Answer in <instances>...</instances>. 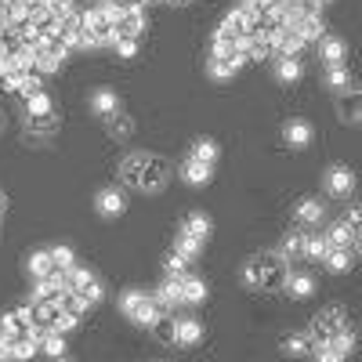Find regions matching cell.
I'll return each mask as SVG.
<instances>
[{
	"mask_svg": "<svg viewBox=\"0 0 362 362\" xmlns=\"http://www.w3.org/2000/svg\"><path fill=\"white\" fill-rule=\"evenodd\" d=\"M170 4H189V0H170Z\"/></svg>",
	"mask_w": 362,
	"mask_h": 362,
	"instance_id": "obj_53",
	"label": "cell"
},
{
	"mask_svg": "<svg viewBox=\"0 0 362 362\" xmlns=\"http://www.w3.org/2000/svg\"><path fill=\"white\" fill-rule=\"evenodd\" d=\"M58 362H66V358H58Z\"/></svg>",
	"mask_w": 362,
	"mask_h": 362,
	"instance_id": "obj_55",
	"label": "cell"
},
{
	"mask_svg": "<svg viewBox=\"0 0 362 362\" xmlns=\"http://www.w3.org/2000/svg\"><path fill=\"white\" fill-rule=\"evenodd\" d=\"M4 210H8V196H4V192H0V214H4Z\"/></svg>",
	"mask_w": 362,
	"mask_h": 362,
	"instance_id": "obj_51",
	"label": "cell"
},
{
	"mask_svg": "<svg viewBox=\"0 0 362 362\" xmlns=\"http://www.w3.org/2000/svg\"><path fill=\"white\" fill-rule=\"evenodd\" d=\"M279 254H283L286 261H293V257H305V232H290V235L283 239Z\"/></svg>",
	"mask_w": 362,
	"mask_h": 362,
	"instance_id": "obj_33",
	"label": "cell"
},
{
	"mask_svg": "<svg viewBox=\"0 0 362 362\" xmlns=\"http://www.w3.org/2000/svg\"><path fill=\"white\" fill-rule=\"evenodd\" d=\"M40 355L47 358H62L66 355V334H58V329H47L40 337Z\"/></svg>",
	"mask_w": 362,
	"mask_h": 362,
	"instance_id": "obj_24",
	"label": "cell"
},
{
	"mask_svg": "<svg viewBox=\"0 0 362 362\" xmlns=\"http://www.w3.org/2000/svg\"><path fill=\"white\" fill-rule=\"evenodd\" d=\"M112 51H116L119 58H138V40H134V37H119Z\"/></svg>",
	"mask_w": 362,
	"mask_h": 362,
	"instance_id": "obj_45",
	"label": "cell"
},
{
	"mask_svg": "<svg viewBox=\"0 0 362 362\" xmlns=\"http://www.w3.org/2000/svg\"><path fill=\"white\" fill-rule=\"evenodd\" d=\"M312 358H315V362H344L348 355H341L337 348H329V344H315V348H312Z\"/></svg>",
	"mask_w": 362,
	"mask_h": 362,
	"instance_id": "obj_42",
	"label": "cell"
},
{
	"mask_svg": "<svg viewBox=\"0 0 362 362\" xmlns=\"http://www.w3.org/2000/svg\"><path fill=\"white\" fill-rule=\"evenodd\" d=\"M337 109H341V116L344 119H351V124H362V95H341V102H337Z\"/></svg>",
	"mask_w": 362,
	"mask_h": 362,
	"instance_id": "obj_29",
	"label": "cell"
},
{
	"mask_svg": "<svg viewBox=\"0 0 362 362\" xmlns=\"http://www.w3.org/2000/svg\"><path fill=\"white\" fill-rule=\"evenodd\" d=\"M145 163H148V156H131L127 163H124V181L127 185H141V174H145Z\"/></svg>",
	"mask_w": 362,
	"mask_h": 362,
	"instance_id": "obj_37",
	"label": "cell"
},
{
	"mask_svg": "<svg viewBox=\"0 0 362 362\" xmlns=\"http://www.w3.org/2000/svg\"><path fill=\"white\" fill-rule=\"evenodd\" d=\"M163 272H167V279H185L189 276V257L185 254H167L163 257Z\"/></svg>",
	"mask_w": 362,
	"mask_h": 362,
	"instance_id": "obj_30",
	"label": "cell"
},
{
	"mask_svg": "<svg viewBox=\"0 0 362 362\" xmlns=\"http://www.w3.org/2000/svg\"><path fill=\"white\" fill-rule=\"evenodd\" d=\"M174 250H177V254H185L189 261H196V257L203 254V239H196V235H189V232H177Z\"/></svg>",
	"mask_w": 362,
	"mask_h": 362,
	"instance_id": "obj_27",
	"label": "cell"
},
{
	"mask_svg": "<svg viewBox=\"0 0 362 362\" xmlns=\"http://www.w3.org/2000/svg\"><path fill=\"white\" fill-rule=\"evenodd\" d=\"M286 293L293 300H308V297H315V279L308 276V272H290L286 276Z\"/></svg>",
	"mask_w": 362,
	"mask_h": 362,
	"instance_id": "obj_10",
	"label": "cell"
},
{
	"mask_svg": "<svg viewBox=\"0 0 362 362\" xmlns=\"http://www.w3.org/2000/svg\"><path fill=\"white\" fill-rule=\"evenodd\" d=\"M0 87H4L8 95H25V73H8L0 80Z\"/></svg>",
	"mask_w": 362,
	"mask_h": 362,
	"instance_id": "obj_43",
	"label": "cell"
},
{
	"mask_svg": "<svg viewBox=\"0 0 362 362\" xmlns=\"http://www.w3.org/2000/svg\"><path fill=\"white\" fill-rule=\"evenodd\" d=\"M83 293L90 297V305H102V297H105V290H102V283H90V286H87Z\"/></svg>",
	"mask_w": 362,
	"mask_h": 362,
	"instance_id": "obj_47",
	"label": "cell"
},
{
	"mask_svg": "<svg viewBox=\"0 0 362 362\" xmlns=\"http://www.w3.org/2000/svg\"><path fill=\"white\" fill-rule=\"evenodd\" d=\"M206 300V283L199 279V276H185L181 279V305H203Z\"/></svg>",
	"mask_w": 362,
	"mask_h": 362,
	"instance_id": "obj_16",
	"label": "cell"
},
{
	"mask_svg": "<svg viewBox=\"0 0 362 362\" xmlns=\"http://www.w3.org/2000/svg\"><path fill=\"white\" fill-rule=\"evenodd\" d=\"M153 329H156V341H160V344H177V319L160 315V322H156Z\"/></svg>",
	"mask_w": 362,
	"mask_h": 362,
	"instance_id": "obj_38",
	"label": "cell"
},
{
	"mask_svg": "<svg viewBox=\"0 0 362 362\" xmlns=\"http://www.w3.org/2000/svg\"><path fill=\"white\" fill-rule=\"evenodd\" d=\"M326 254H329L326 235H305V257H308V261H319V264H322Z\"/></svg>",
	"mask_w": 362,
	"mask_h": 362,
	"instance_id": "obj_34",
	"label": "cell"
},
{
	"mask_svg": "<svg viewBox=\"0 0 362 362\" xmlns=\"http://www.w3.org/2000/svg\"><path fill=\"white\" fill-rule=\"evenodd\" d=\"M0 33H4V15H0Z\"/></svg>",
	"mask_w": 362,
	"mask_h": 362,
	"instance_id": "obj_54",
	"label": "cell"
},
{
	"mask_svg": "<svg viewBox=\"0 0 362 362\" xmlns=\"http://www.w3.org/2000/svg\"><path fill=\"white\" fill-rule=\"evenodd\" d=\"M156 305H160V312H167V308H177L181 305V279H167L160 290H156Z\"/></svg>",
	"mask_w": 362,
	"mask_h": 362,
	"instance_id": "obj_21",
	"label": "cell"
},
{
	"mask_svg": "<svg viewBox=\"0 0 362 362\" xmlns=\"http://www.w3.org/2000/svg\"><path fill=\"white\" fill-rule=\"evenodd\" d=\"M206 73H210V80H232V76L239 73V66H235V62H225V58H210Z\"/></svg>",
	"mask_w": 362,
	"mask_h": 362,
	"instance_id": "obj_36",
	"label": "cell"
},
{
	"mask_svg": "<svg viewBox=\"0 0 362 362\" xmlns=\"http://www.w3.org/2000/svg\"><path fill=\"white\" fill-rule=\"evenodd\" d=\"M283 351H286V355H293V358L312 355V337H308V334H290V337L283 341Z\"/></svg>",
	"mask_w": 362,
	"mask_h": 362,
	"instance_id": "obj_32",
	"label": "cell"
},
{
	"mask_svg": "<svg viewBox=\"0 0 362 362\" xmlns=\"http://www.w3.org/2000/svg\"><path fill=\"white\" fill-rule=\"evenodd\" d=\"M95 210H98V218H119L127 210V196L124 189H102L95 196Z\"/></svg>",
	"mask_w": 362,
	"mask_h": 362,
	"instance_id": "obj_3",
	"label": "cell"
},
{
	"mask_svg": "<svg viewBox=\"0 0 362 362\" xmlns=\"http://www.w3.org/2000/svg\"><path fill=\"white\" fill-rule=\"evenodd\" d=\"M351 250H355V254H358V257H362V228H358V232H355V247H351Z\"/></svg>",
	"mask_w": 362,
	"mask_h": 362,
	"instance_id": "obj_49",
	"label": "cell"
},
{
	"mask_svg": "<svg viewBox=\"0 0 362 362\" xmlns=\"http://www.w3.org/2000/svg\"><path fill=\"white\" fill-rule=\"evenodd\" d=\"M51 261H54V268H73L76 264V257H73V247H66V243H58V247H51Z\"/></svg>",
	"mask_w": 362,
	"mask_h": 362,
	"instance_id": "obj_41",
	"label": "cell"
},
{
	"mask_svg": "<svg viewBox=\"0 0 362 362\" xmlns=\"http://www.w3.org/2000/svg\"><path fill=\"white\" fill-rule=\"evenodd\" d=\"M344 326H348V312H344V308H326V312H319V315L312 319L308 337H312V344H326V341L334 337L337 329H344Z\"/></svg>",
	"mask_w": 362,
	"mask_h": 362,
	"instance_id": "obj_1",
	"label": "cell"
},
{
	"mask_svg": "<svg viewBox=\"0 0 362 362\" xmlns=\"http://www.w3.org/2000/svg\"><path fill=\"white\" fill-rule=\"evenodd\" d=\"M329 4H334V0H308V8H312V11H319V8H329Z\"/></svg>",
	"mask_w": 362,
	"mask_h": 362,
	"instance_id": "obj_48",
	"label": "cell"
},
{
	"mask_svg": "<svg viewBox=\"0 0 362 362\" xmlns=\"http://www.w3.org/2000/svg\"><path fill=\"white\" fill-rule=\"evenodd\" d=\"M218 153H221V148H218L214 138H196L192 148H189V160H199V163H210V167H214V163H218Z\"/></svg>",
	"mask_w": 362,
	"mask_h": 362,
	"instance_id": "obj_18",
	"label": "cell"
},
{
	"mask_svg": "<svg viewBox=\"0 0 362 362\" xmlns=\"http://www.w3.org/2000/svg\"><path fill=\"white\" fill-rule=\"evenodd\" d=\"M300 76H305L300 58H276V80L279 83H300Z\"/></svg>",
	"mask_w": 362,
	"mask_h": 362,
	"instance_id": "obj_19",
	"label": "cell"
},
{
	"mask_svg": "<svg viewBox=\"0 0 362 362\" xmlns=\"http://www.w3.org/2000/svg\"><path fill=\"white\" fill-rule=\"evenodd\" d=\"M326 243H329V250H351L355 247V228H348L344 221L329 225L326 228Z\"/></svg>",
	"mask_w": 362,
	"mask_h": 362,
	"instance_id": "obj_15",
	"label": "cell"
},
{
	"mask_svg": "<svg viewBox=\"0 0 362 362\" xmlns=\"http://www.w3.org/2000/svg\"><path fill=\"white\" fill-rule=\"evenodd\" d=\"M25 268H29V276H33V279H47V276H54V272H62V268H54L51 250H33L29 261H25Z\"/></svg>",
	"mask_w": 362,
	"mask_h": 362,
	"instance_id": "obj_14",
	"label": "cell"
},
{
	"mask_svg": "<svg viewBox=\"0 0 362 362\" xmlns=\"http://www.w3.org/2000/svg\"><path fill=\"white\" fill-rule=\"evenodd\" d=\"M243 283H247L250 290L264 286V261H261V257H254V261L243 264Z\"/></svg>",
	"mask_w": 362,
	"mask_h": 362,
	"instance_id": "obj_35",
	"label": "cell"
},
{
	"mask_svg": "<svg viewBox=\"0 0 362 362\" xmlns=\"http://www.w3.org/2000/svg\"><path fill=\"white\" fill-rule=\"evenodd\" d=\"M90 109H95V116H102V119H112L119 112V95H116L112 87L90 90Z\"/></svg>",
	"mask_w": 362,
	"mask_h": 362,
	"instance_id": "obj_5",
	"label": "cell"
},
{
	"mask_svg": "<svg viewBox=\"0 0 362 362\" xmlns=\"http://www.w3.org/2000/svg\"><path fill=\"white\" fill-rule=\"evenodd\" d=\"M33 355H40V341L25 337V334L11 341V358H15V362H25V358H33Z\"/></svg>",
	"mask_w": 362,
	"mask_h": 362,
	"instance_id": "obj_26",
	"label": "cell"
},
{
	"mask_svg": "<svg viewBox=\"0 0 362 362\" xmlns=\"http://www.w3.org/2000/svg\"><path fill=\"white\" fill-rule=\"evenodd\" d=\"M210 177H214V167H210V163H199V160H185V163H181V181L192 185V189L206 185Z\"/></svg>",
	"mask_w": 362,
	"mask_h": 362,
	"instance_id": "obj_9",
	"label": "cell"
},
{
	"mask_svg": "<svg viewBox=\"0 0 362 362\" xmlns=\"http://www.w3.org/2000/svg\"><path fill=\"white\" fill-rule=\"evenodd\" d=\"M145 297H148V293H141V290H124V293H119V308H124V312L131 315V312L141 305Z\"/></svg>",
	"mask_w": 362,
	"mask_h": 362,
	"instance_id": "obj_44",
	"label": "cell"
},
{
	"mask_svg": "<svg viewBox=\"0 0 362 362\" xmlns=\"http://www.w3.org/2000/svg\"><path fill=\"white\" fill-rule=\"evenodd\" d=\"M40 4H47V8H54V4H62V0H40Z\"/></svg>",
	"mask_w": 362,
	"mask_h": 362,
	"instance_id": "obj_52",
	"label": "cell"
},
{
	"mask_svg": "<svg viewBox=\"0 0 362 362\" xmlns=\"http://www.w3.org/2000/svg\"><path fill=\"white\" fill-rule=\"evenodd\" d=\"M322 83L341 98V95H348V90H351L355 80H351V69H348V66H326V69H322Z\"/></svg>",
	"mask_w": 362,
	"mask_h": 362,
	"instance_id": "obj_8",
	"label": "cell"
},
{
	"mask_svg": "<svg viewBox=\"0 0 362 362\" xmlns=\"http://www.w3.org/2000/svg\"><path fill=\"white\" fill-rule=\"evenodd\" d=\"M160 315H163V312H160V305H156L153 297H145L141 305L131 312V319H134L138 326H156V322H160Z\"/></svg>",
	"mask_w": 362,
	"mask_h": 362,
	"instance_id": "obj_23",
	"label": "cell"
},
{
	"mask_svg": "<svg viewBox=\"0 0 362 362\" xmlns=\"http://www.w3.org/2000/svg\"><path fill=\"white\" fill-rule=\"evenodd\" d=\"M257 4H261V8H279L283 0H257Z\"/></svg>",
	"mask_w": 362,
	"mask_h": 362,
	"instance_id": "obj_50",
	"label": "cell"
},
{
	"mask_svg": "<svg viewBox=\"0 0 362 362\" xmlns=\"http://www.w3.org/2000/svg\"><path fill=\"white\" fill-rule=\"evenodd\" d=\"M25 112H29V119H47V116H54V102H51V95H44V87L33 90V95H25Z\"/></svg>",
	"mask_w": 362,
	"mask_h": 362,
	"instance_id": "obj_13",
	"label": "cell"
},
{
	"mask_svg": "<svg viewBox=\"0 0 362 362\" xmlns=\"http://www.w3.org/2000/svg\"><path fill=\"white\" fill-rule=\"evenodd\" d=\"M326 344H329V348H337L341 355H351V351L358 348V334H355V329H348V326H344V329H337V334L329 337Z\"/></svg>",
	"mask_w": 362,
	"mask_h": 362,
	"instance_id": "obj_31",
	"label": "cell"
},
{
	"mask_svg": "<svg viewBox=\"0 0 362 362\" xmlns=\"http://www.w3.org/2000/svg\"><path fill=\"white\" fill-rule=\"evenodd\" d=\"M283 141L290 148H308L312 145V124H308V119H300V116L286 119V124H283Z\"/></svg>",
	"mask_w": 362,
	"mask_h": 362,
	"instance_id": "obj_4",
	"label": "cell"
},
{
	"mask_svg": "<svg viewBox=\"0 0 362 362\" xmlns=\"http://www.w3.org/2000/svg\"><path fill=\"white\" fill-rule=\"evenodd\" d=\"M322 264H326L329 276H344V272L351 268V250H329L322 257Z\"/></svg>",
	"mask_w": 362,
	"mask_h": 362,
	"instance_id": "obj_25",
	"label": "cell"
},
{
	"mask_svg": "<svg viewBox=\"0 0 362 362\" xmlns=\"http://www.w3.org/2000/svg\"><path fill=\"white\" fill-rule=\"evenodd\" d=\"M109 134H112V138H131V134H134V124H131V116L116 112V116L109 119Z\"/></svg>",
	"mask_w": 362,
	"mask_h": 362,
	"instance_id": "obj_40",
	"label": "cell"
},
{
	"mask_svg": "<svg viewBox=\"0 0 362 362\" xmlns=\"http://www.w3.org/2000/svg\"><path fill=\"white\" fill-rule=\"evenodd\" d=\"M76 326H80V315H76V312H66V308L58 312V315H54V322H51V329H58V334H66V337L73 334Z\"/></svg>",
	"mask_w": 362,
	"mask_h": 362,
	"instance_id": "obj_39",
	"label": "cell"
},
{
	"mask_svg": "<svg viewBox=\"0 0 362 362\" xmlns=\"http://www.w3.org/2000/svg\"><path fill=\"white\" fill-rule=\"evenodd\" d=\"M297 33L305 37L308 44H319V40L326 37V22L319 18V11H308L305 18H300V25H297Z\"/></svg>",
	"mask_w": 362,
	"mask_h": 362,
	"instance_id": "obj_17",
	"label": "cell"
},
{
	"mask_svg": "<svg viewBox=\"0 0 362 362\" xmlns=\"http://www.w3.org/2000/svg\"><path fill=\"white\" fill-rule=\"evenodd\" d=\"M90 283H95V276H90L87 268H80V264H73V268H66V286L73 290V293H83Z\"/></svg>",
	"mask_w": 362,
	"mask_h": 362,
	"instance_id": "obj_28",
	"label": "cell"
},
{
	"mask_svg": "<svg viewBox=\"0 0 362 362\" xmlns=\"http://www.w3.org/2000/svg\"><path fill=\"white\" fill-rule=\"evenodd\" d=\"M319 58H322V66H344L348 62V44L341 37H322L319 40Z\"/></svg>",
	"mask_w": 362,
	"mask_h": 362,
	"instance_id": "obj_6",
	"label": "cell"
},
{
	"mask_svg": "<svg viewBox=\"0 0 362 362\" xmlns=\"http://www.w3.org/2000/svg\"><path fill=\"white\" fill-rule=\"evenodd\" d=\"M293 218H297V225H319L326 218V206H322V199H300L293 206Z\"/></svg>",
	"mask_w": 362,
	"mask_h": 362,
	"instance_id": "obj_12",
	"label": "cell"
},
{
	"mask_svg": "<svg viewBox=\"0 0 362 362\" xmlns=\"http://www.w3.org/2000/svg\"><path fill=\"white\" fill-rule=\"evenodd\" d=\"M322 185H326V196H334V199H348V196H351V189H355V170H351V167H344V163L326 167Z\"/></svg>",
	"mask_w": 362,
	"mask_h": 362,
	"instance_id": "obj_2",
	"label": "cell"
},
{
	"mask_svg": "<svg viewBox=\"0 0 362 362\" xmlns=\"http://www.w3.org/2000/svg\"><path fill=\"white\" fill-rule=\"evenodd\" d=\"M163 185H167V163H163V160H148L138 189H145V192H160Z\"/></svg>",
	"mask_w": 362,
	"mask_h": 362,
	"instance_id": "obj_11",
	"label": "cell"
},
{
	"mask_svg": "<svg viewBox=\"0 0 362 362\" xmlns=\"http://www.w3.org/2000/svg\"><path fill=\"white\" fill-rule=\"evenodd\" d=\"M203 341V322L199 319H177V344L196 348Z\"/></svg>",
	"mask_w": 362,
	"mask_h": 362,
	"instance_id": "obj_20",
	"label": "cell"
},
{
	"mask_svg": "<svg viewBox=\"0 0 362 362\" xmlns=\"http://www.w3.org/2000/svg\"><path fill=\"white\" fill-rule=\"evenodd\" d=\"M145 25H148V18H145V8H127L124 11V18H119V25H116V37H141L145 33Z\"/></svg>",
	"mask_w": 362,
	"mask_h": 362,
	"instance_id": "obj_7",
	"label": "cell"
},
{
	"mask_svg": "<svg viewBox=\"0 0 362 362\" xmlns=\"http://www.w3.org/2000/svg\"><path fill=\"white\" fill-rule=\"evenodd\" d=\"M344 225H348V228H355V232L362 228V206H351V210H348V218H344Z\"/></svg>",
	"mask_w": 362,
	"mask_h": 362,
	"instance_id": "obj_46",
	"label": "cell"
},
{
	"mask_svg": "<svg viewBox=\"0 0 362 362\" xmlns=\"http://www.w3.org/2000/svg\"><path fill=\"white\" fill-rule=\"evenodd\" d=\"M181 232H189V235H196V239H210V218L206 214H199V210H192V214H185V221H181Z\"/></svg>",
	"mask_w": 362,
	"mask_h": 362,
	"instance_id": "obj_22",
	"label": "cell"
}]
</instances>
